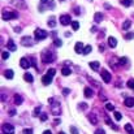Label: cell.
I'll list each match as a JSON object with an SVG mask.
<instances>
[{
  "label": "cell",
  "instance_id": "30",
  "mask_svg": "<svg viewBox=\"0 0 134 134\" xmlns=\"http://www.w3.org/2000/svg\"><path fill=\"white\" fill-rule=\"evenodd\" d=\"M106 108L107 111H115V106L112 103H106Z\"/></svg>",
  "mask_w": 134,
  "mask_h": 134
},
{
  "label": "cell",
  "instance_id": "23",
  "mask_svg": "<svg viewBox=\"0 0 134 134\" xmlns=\"http://www.w3.org/2000/svg\"><path fill=\"white\" fill-rule=\"evenodd\" d=\"M130 25H131V21L130 20H126L124 24H122V30H128V29L130 27Z\"/></svg>",
  "mask_w": 134,
  "mask_h": 134
},
{
  "label": "cell",
  "instance_id": "50",
  "mask_svg": "<svg viewBox=\"0 0 134 134\" xmlns=\"http://www.w3.org/2000/svg\"><path fill=\"white\" fill-rule=\"evenodd\" d=\"M96 30H98L96 26H93V27H91V33H96Z\"/></svg>",
  "mask_w": 134,
  "mask_h": 134
},
{
  "label": "cell",
  "instance_id": "43",
  "mask_svg": "<svg viewBox=\"0 0 134 134\" xmlns=\"http://www.w3.org/2000/svg\"><path fill=\"white\" fill-rule=\"evenodd\" d=\"M70 93V90H69V88H64V90H63V95L64 96H66V95H68Z\"/></svg>",
  "mask_w": 134,
  "mask_h": 134
},
{
  "label": "cell",
  "instance_id": "49",
  "mask_svg": "<svg viewBox=\"0 0 134 134\" xmlns=\"http://www.w3.org/2000/svg\"><path fill=\"white\" fill-rule=\"evenodd\" d=\"M99 51H100V52L104 51V46H103V44H99Z\"/></svg>",
  "mask_w": 134,
  "mask_h": 134
},
{
  "label": "cell",
  "instance_id": "45",
  "mask_svg": "<svg viewBox=\"0 0 134 134\" xmlns=\"http://www.w3.org/2000/svg\"><path fill=\"white\" fill-rule=\"evenodd\" d=\"M14 31H16V33L18 34V33H21L22 30H21V27H18V26H17V27H14Z\"/></svg>",
  "mask_w": 134,
  "mask_h": 134
},
{
  "label": "cell",
  "instance_id": "19",
  "mask_svg": "<svg viewBox=\"0 0 134 134\" xmlns=\"http://www.w3.org/2000/svg\"><path fill=\"white\" fill-rule=\"evenodd\" d=\"M22 102H24V99H22V96L16 94L14 95V104H17V106H20V104H22Z\"/></svg>",
  "mask_w": 134,
  "mask_h": 134
},
{
  "label": "cell",
  "instance_id": "33",
  "mask_svg": "<svg viewBox=\"0 0 134 134\" xmlns=\"http://www.w3.org/2000/svg\"><path fill=\"white\" fill-rule=\"evenodd\" d=\"M125 130H126V131H129V133H131V131H133V126H131V124H126V125H125Z\"/></svg>",
  "mask_w": 134,
  "mask_h": 134
},
{
  "label": "cell",
  "instance_id": "46",
  "mask_svg": "<svg viewBox=\"0 0 134 134\" xmlns=\"http://www.w3.org/2000/svg\"><path fill=\"white\" fill-rule=\"evenodd\" d=\"M14 115H16V111H14V109H11V111H9V116H14Z\"/></svg>",
  "mask_w": 134,
  "mask_h": 134
},
{
  "label": "cell",
  "instance_id": "14",
  "mask_svg": "<svg viewBox=\"0 0 134 134\" xmlns=\"http://www.w3.org/2000/svg\"><path fill=\"white\" fill-rule=\"evenodd\" d=\"M108 46H109L111 48H115V47L117 46L116 38H113V36H109V38H108Z\"/></svg>",
  "mask_w": 134,
  "mask_h": 134
},
{
  "label": "cell",
  "instance_id": "44",
  "mask_svg": "<svg viewBox=\"0 0 134 134\" xmlns=\"http://www.w3.org/2000/svg\"><path fill=\"white\" fill-rule=\"evenodd\" d=\"M24 134H33V129H24Z\"/></svg>",
  "mask_w": 134,
  "mask_h": 134
},
{
  "label": "cell",
  "instance_id": "2",
  "mask_svg": "<svg viewBox=\"0 0 134 134\" xmlns=\"http://www.w3.org/2000/svg\"><path fill=\"white\" fill-rule=\"evenodd\" d=\"M2 17H3V20H4V21H8V20H16V18H18V13H17V12L3 11Z\"/></svg>",
  "mask_w": 134,
  "mask_h": 134
},
{
  "label": "cell",
  "instance_id": "1",
  "mask_svg": "<svg viewBox=\"0 0 134 134\" xmlns=\"http://www.w3.org/2000/svg\"><path fill=\"white\" fill-rule=\"evenodd\" d=\"M42 60H43V63H54V61L56 60L55 52L46 50V51H44L43 54H42Z\"/></svg>",
  "mask_w": 134,
  "mask_h": 134
},
{
  "label": "cell",
  "instance_id": "41",
  "mask_svg": "<svg viewBox=\"0 0 134 134\" xmlns=\"http://www.w3.org/2000/svg\"><path fill=\"white\" fill-rule=\"evenodd\" d=\"M47 118H48V116H47L46 113H42V115H40V120H42V121H46Z\"/></svg>",
  "mask_w": 134,
  "mask_h": 134
},
{
  "label": "cell",
  "instance_id": "6",
  "mask_svg": "<svg viewBox=\"0 0 134 134\" xmlns=\"http://www.w3.org/2000/svg\"><path fill=\"white\" fill-rule=\"evenodd\" d=\"M3 133L4 134H14V128L12 124H3Z\"/></svg>",
  "mask_w": 134,
  "mask_h": 134
},
{
  "label": "cell",
  "instance_id": "15",
  "mask_svg": "<svg viewBox=\"0 0 134 134\" xmlns=\"http://www.w3.org/2000/svg\"><path fill=\"white\" fill-rule=\"evenodd\" d=\"M88 120H90L91 125H96V124H98V117H96V115H95V113L88 115Z\"/></svg>",
  "mask_w": 134,
  "mask_h": 134
},
{
  "label": "cell",
  "instance_id": "16",
  "mask_svg": "<svg viewBox=\"0 0 134 134\" xmlns=\"http://www.w3.org/2000/svg\"><path fill=\"white\" fill-rule=\"evenodd\" d=\"M90 68L93 69V70H99V68H100V64H99V61H91L90 63Z\"/></svg>",
  "mask_w": 134,
  "mask_h": 134
},
{
  "label": "cell",
  "instance_id": "39",
  "mask_svg": "<svg viewBox=\"0 0 134 134\" xmlns=\"http://www.w3.org/2000/svg\"><path fill=\"white\" fill-rule=\"evenodd\" d=\"M125 38H126V39H133V38H134V34H131V33H128V34L125 35Z\"/></svg>",
  "mask_w": 134,
  "mask_h": 134
},
{
  "label": "cell",
  "instance_id": "17",
  "mask_svg": "<svg viewBox=\"0 0 134 134\" xmlns=\"http://www.w3.org/2000/svg\"><path fill=\"white\" fill-rule=\"evenodd\" d=\"M125 106L126 107H134V98H126L125 99Z\"/></svg>",
  "mask_w": 134,
  "mask_h": 134
},
{
  "label": "cell",
  "instance_id": "22",
  "mask_svg": "<svg viewBox=\"0 0 134 134\" xmlns=\"http://www.w3.org/2000/svg\"><path fill=\"white\" fill-rule=\"evenodd\" d=\"M4 76L8 78V79H12V78H13V70H12V69H7L5 73H4Z\"/></svg>",
  "mask_w": 134,
  "mask_h": 134
},
{
  "label": "cell",
  "instance_id": "54",
  "mask_svg": "<svg viewBox=\"0 0 134 134\" xmlns=\"http://www.w3.org/2000/svg\"><path fill=\"white\" fill-rule=\"evenodd\" d=\"M130 134H134V130H133V131H131V133H130Z\"/></svg>",
  "mask_w": 134,
  "mask_h": 134
},
{
  "label": "cell",
  "instance_id": "51",
  "mask_svg": "<svg viewBox=\"0 0 134 134\" xmlns=\"http://www.w3.org/2000/svg\"><path fill=\"white\" fill-rule=\"evenodd\" d=\"M43 134H52V133H51V130H44Z\"/></svg>",
  "mask_w": 134,
  "mask_h": 134
},
{
  "label": "cell",
  "instance_id": "26",
  "mask_svg": "<svg viewBox=\"0 0 134 134\" xmlns=\"http://www.w3.org/2000/svg\"><path fill=\"white\" fill-rule=\"evenodd\" d=\"M120 3L122 5H125V7H130L131 3H133V0H120Z\"/></svg>",
  "mask_w": 134,
  "mask_h": 134
},
{
  "label": "cell",
  "instance_id": "10",
  "mask_svg": "<svg viewBox=\"0 0 134 134\" xmlns=\"http://www.w3.org/2000/svg\"><path fill=\"white\" fill-rule=\"evenodd\" d=\"M20 65H21V68H24V69H27V68H30L31 63L29 61L26 57H22L21 60H20Z\"/></svg>",
  "mask_w": 134,
  "mask_h": 134
},
{
  "label": "cell",
  "instance_id": "48",
  "mask_svg": "<svg viewBox=\"0 0 134 134\" xmlns=\"http://www.w3.org/2000/svg\"><path fill=\"white\" fill-rule=\"evenodd\" d=\"M106 122H107L108 125H112V121H111V120H109L108 117H106Z\"/></svg>",
  "mask_w": 134,
  "mask_h": 134
},
{
  "label": "cell",
  "instance_id": "18",
  "mask_svg": "<svg viewBox=\"0 0 134 134\" xmlns=\"http://www.w3.org/2000/svg\"><path fill=\"white\" fill-rule=\"evenodd\" d=\"M93 95H94L93 88H90V87H85V96H86V98H91Z\"/></svg>",
  "mask_w": 134,
  "mask_h": 134
},
{
  "label": "cell",
  "instance_id": "3",
  "mask_svg": "<svg viewBox=\"0 0 134 134\" xmlns=\"http://www.w3.org/2000/svg\"><path fill=\"white\" fill-rule=\"evenodd\" d=\"M34 36H35L36 40H43L48 36V33L46 30H43V29H36L35 33H34Z\"/></svg>",
  "mask_w": 134,
  "mask_h": 134
},
{
  "label": "cell",
  "instance_id": "38",
  "mask_svg": "<svg viewBox=\"0 0 134 134\" xmlns=\"http://www.w3.org/2000/svg\"><path fill=\"white\" fill-rule=\"evenodd\" d=\"M70 131H72V134H78L77 128H74V126H70Z\"/></svg>",
  "mask_w": 134,
  "mask_h": 134
},
{
  "label": "cell",
  "instance_id": "47",
  "mask_svg": "<svg viewBox=\"0 0 134 134\" xmlns=\"http://www.w3.org/2000/svg\"><path fill=\"white\" fill-rule=\"evenodd\" d=\"M74 13H76V14H79V8H78V7H76V8H74Z\"/></svg>",
  "mask_w": 134,
  "mask_h": 134
},
{
  "label": "cell",
  "instance_id": "7",
  "mask_svg": "<svg viewBox=\"0 0 134 134\" xmlns=\"http://www.w3.org/2000/svg\"><path fill=\"white\" fill-rule=\"evenodd\" d=\"M60 22H61V25H64V26L72 24L70 16H69V14H63V16H60Z\"/></svg>",
  "mask_w": 134,
  "mask_h": 134
},
{
  "label": "cell",
  "instance_id": "34",
  "mask_svg": "<svg viewBox=\"0 0 134 134\" xmlns=\"http://www.w3.org/2000/svg\"><path fill=\"white\" fill-rule=\"evenodd\" d=\"M126 85H128V87H129V88H133V90H134V79H129Z\"/></svg>",
  "mask_w": 134,
  "mask_h": 134
},
{
  "label": "cell",
  "instance_id": "52",
  "mask_svg": "<svg viewBox=\"0 0 134 134\" xmlns=\"http://www.w3.org/2000/svg\"><path fill=\"white\" fill-rule=\"evenodd\" d=\"M104 7H106V8H107V9H111V5H109V4H106V5H104Z\"/></svg>",
  "mask_w": 134,
  "mask_h": 134
},
{
  "label": "cell",
  "instance_id": "27",
  "mask_svg": "<svg viewBox=\"0 0 134 134\" xmlns=\"http://www.w3.org/2000/svg\"><path fill=\"white\" fill-rule=\"evenodd\" d=\"M128 57H121L120 59V61H118V64H120V65H128Z\"/></svg>",
  "mask_w": 134,
  "mask_h": 134
},
{
  "label": "cell",
  "instance_id": "36",
  "mask_svg": "<svg viewBox=\"0 0 134 134\" xmlns=\"http://www.w3.org/2000/svg\"><path fill=\"white\" fill-rule=\"evenodd\" d=\"M115 118H116L117 121H120L121 118H122V115H121L120 112H115Z\"/></svg>",
  "mask_w": 134,
  "mask_h": 134
},
{
  "label": "cell",
  "instance_id": "9",
  "mask_svg": "<svg viewBox=\"0 0 134 134\" xmlns=\"http://www.w3.org/2000/svg\"><path fill=\"white\" fill-rule=\"evenodd\" d=\"M100 74H102V78H103L104 82H107V83H109V82H111V74H109V72H108V70L103 69V70L100 72Z\"/></svg>",
  "mask_w": 134,
  "mask_h": 134
},
{
  "label": "cell",
  "instance_id": "12",
  "mask_svg": "<svg viewBox=\"0 0 134 134\" xmlns=\"http://www.w3.org/2000/svg\"><path fill=\"white\" fill-rule=\"evenodd\" d=\"M7 48H8V51H16L17 50V46L14 44L13 39H8V42H7Z\"/></svg>",
  "mask_w": 134,
  "mask_h": 134
},
{
  "label": "cell",
  "instance_id": "24",
  "mask_svg": "<svg viewBox=\"0 0 134 134\" xmlns=\"http://www.w3.org/2000/svg\"><path fill=\"white\" fill-rule=\"evenodd\" d=\"M48 26H50V27H55V26H56V18H55V17H51V18L48 20Z\"/></svg>",
  "mask_w": 134,
  "mask_h": 134
},
{
  "label": "cell",
  "instance_id": "11",
  "mask_svg": "<svg viewBox=\"0 0 134 134\" xmlns=\"http://www.w3.org/2000/svg\"><path fill=\"white\" fill-rule=\"evenodd\" d=\"M83 50H85V47H83L82 42H77L76 46H74V51H76V54H81V52L83 54Z\"/></svg>",
  "mask_w": 134,
  "mask_h": 134
},
{
  "label": "cell",
  "instance_id": "32",
  "mask_svg": "<svg viewBox=\"0 0 134 134\" xmlns=\"http://www.w3.org/2000/svg\"><path fill=\"white\" fill-rule=\"evenodd\" d=\"M2 59H3V60H7V59H9V52L4 51L3 54H2Z\"/></svg>",
  "mask_w": 134,
  "mask_h": 134
},
{
  "label": "cell",
  "instance_id": "53",
  "mask_svg": "<svg viewBox=\"0 0 134 134\" xmlns=\"http://www.w3.org/2000/svg\"><path fill=\"white\" fill-rule=\"evenodd\" d=\"M59 134H65V133H64V131H60V133H59Z\"/></svg>",
  "mask_w": 134,
  "mask_h": 134
},
{
  "label": "cell",
  "instance_id": "21",
  "mask_svg": "<svg viewBox=\"0 0 134 134\" xmlns=\"http://www.w3.org/2000/svg\"><path fill=\"white\" fill-rule=\"evenodd\" d=\"M24 79L26 81V82H33V81H34V78H33V76L30 73H25L24 74Z\"/></svg>",
  "mask_w": 134,
  "mask_h": 134
},
{
  "label": "cell",
  "instance_id": "25",
  "mask_svg": "<svg viewBox=\"0 0 134 134\" xmlns=\"http://www.w3.org/2000/svg\"><path fill=\"white\" fill-rule=\"evenodd\" d=\"M61 73H63V76H69V74L72 73V70L69 68H66V66H64V68L61 69Z\"/></svg>",
  "mask_w": 134,
  "mask_h": 134
},
{
  "label": "cell",
  "instance_id": "42",
  "mask_svg": "<svg viewBox=\"0 0 134 134\" xmlns=\"http://www.w3.org/2000/svg\"><path fill=\"white\" fill-rule=\"evenodd\" d=\"M95 134H106V131H104L103 129H96V130H95Z\"/></svg>",
  "mask_w": 134,
  "mask_h": 134
},
{
  "label": "cell",
  "instance_id": "20",
  "mask_svg": "<svg viewBox=\"0 0 134 134\" xmlns=\"http://www.w3.org/2000/svg\"><path fill=\"white\" fill-rule=\"evenodd\" d=\"M102 20H103V14H102L100 12H96L95 16H94V21H95V22H100Z\"/></svg>",
  "mask_w": 134,
  "mask_h": 134
},
{
  "label": "cell",
  "instance_id": "8",
  "mask_svg": "<svg viewBox=\"0 0 134 134\" xmlns=\"http://www.w3.org/2000/svg\"><path fill=\"white\" fill-rule=\"evenodd\" d=\"M21 44L25 47H30L33 46V40H31V36H24V38L21 39Z\"/></svg>",
  "mask_w": 134,
  "mask_h": 134
},
{
  "label": "cell",
  "instance_id": "31",
  "mask_svg": "<svg viewBox=\"0 0 134 134\" xmlns=\"http://www.w3.org/2000/svg\"><path fill=\"white\" fill-rule=\"evenodd\" d=\"M72 27H73V30H78L79 24H78L77 21H72Z\"/></svg>",
  "mask_w": 134,
  "mask_h": 134
},
{
  "label": "cell",
  "instance_id": "37",
  "mask_svg": "<svg viewBox=\"0 0 134 134\" xmlns=\"http://www.w3.org/2000/svg\"><path fill=\"white\" fill-rule=\"evenodd\" d=\"M47 74H50V76L54 77L55 74H56V70H55V69H48V70H47Z\"/></svg>",
  "mask_w": 134,
  "mask_h": 134
},
{
  "label": "cell",
  "instance_id": "13",
  "mask_svg": "<svg viewBox=\"0 0 134 134\" xmlns=\"http://www.w3.org/2000/svg\"><path fill=\"white\" fill-rule=\"evenodd\" d=\"M42 82H43V85H50L51 82H52V76H50V74H46V76H43L42 77Z\"/></svg>",
  "mask_w": 134,
  "mask_h": 134
},
{
  "label": "cell",
  "instance_id": "5",
  "mask_svg": "<svg viewBox=\"0 0 134 134\" xmlns=\"http://www.w3.org/2000/svg\"><path fill=\"white\" fill-rule=\"evenodd\" d=\"M9 3L13 4L18 9H26V4H25L24 0H9Z\"/></svg>",
  "mask_w": 134,
  "mask_h": 134
},
{
  "label": "cell",
  "instance_id": "29",
  "mask_svg": "<svg viewBox=\"0 0 134 134\" xmlns=\"http://www.w3.org/2000/svg\"><path fill=\"white\" fill-rule=\"evenodd\" d=\"M54 40H55V42H54V44H55V47H61V46H63V42H61L60 39H57V38H55Z\"/></svg>",
  "mask_w": 134,
  "mask_h": 134
},
{
  "label": "cell",
  "instance_id": "35",
  "mask_svg": "<svg viewBox=\"0 0 134 134\" xmlns=\"http://www.w3.org/2000/svg\"><path fill=\"white\" fill-rule=\"evenodd\" d=\"M39 112H40V106H39V107H36V108L34 109V113H33V116H34V117H36V116L39 115Z\"/></svg>",
  "mask_w": 134,
  "mask_h": 134
},
{
  "label": "cell",
  "instance_id": "28",
  "mask_svg": "<svg viewBox=\"0 0 134 134\" xmlns=\"http://www.w3.org/2000/svg\"><path fill=\"white\" fill-rule=\"evenodd\" d=\"M91 51H93V47H91V46H86L85 50H83V55H88Z\"/></svg>",
  "mask_w": 134,
  "mask_h": 134
},
{
  "label": "cell",
  "instance_id": "40",
  "mask_svg": "<svg viewBox=\"0 0 134 134\" xmlns=\"http://www.w3.org/2000/svg\"><path fill=\"white\" fill-rule=\"evenodd\" d=\"M78 108H82V109H86V108H87V104H86V103H81V104H78Z\"/></svg>",
  "mask_w": 134,
  "mask_h": 134
},
{
  "label": "cell",
  "instance_id": "4",
  "mask_svg": "<svg viewBox=\"0 0 134 134\" xmlns=\"http://www.w3.org/2000/svg\"><path fill=\"white\" fill-rule=\"evenodd\" d=\"M54 102H55L54 98H51V99H50V103H51V111H52V113H54V115L57 116V115H60V103L55 104Z\"/></svg>",
  "mask_w": 134,
  "mask_h": 134
},
{
  "label": "cell",
  "instance_id": "55",
  "mask_svg": "<svg viewBox=\"0 0 134 134\" xmlns=\"http://www.w3.org/2000/svg\"><path fill=\"white\" fill-rule=\"evenodd\" d=\"M88 2H91V0H88Z\"/></svg>",
  "mask_w": 134,
  "mask_h": 134
}]
</instances>
